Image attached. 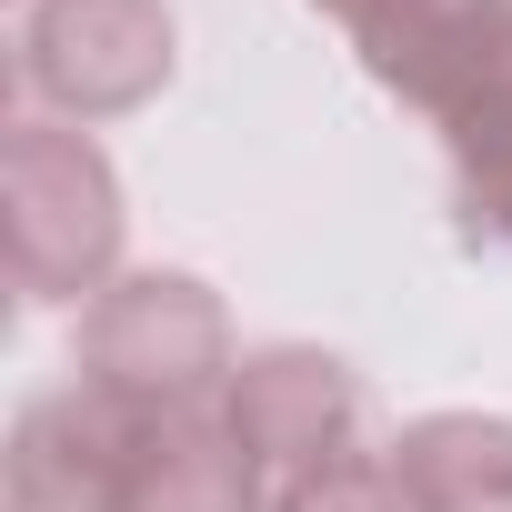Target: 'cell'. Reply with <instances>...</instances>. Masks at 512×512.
<instances>
[{
	"instance_id": "11",
	"label": "cell",
	"mask_w": 512,
	"mask_h": 512,
	"mask_svg": "<svg viewBox=\"0 0 512 512\" xmlns=\"http://www.w3.org/2000/svg\"><path fill=\"white\" fill-rule=\"evenodd\" d=\"M312 11H322V21H332V31H342V41H352V51H362V41H372V31H392V21H402V11H412V0H312Z\"/></svg>"
},
{
	"instance_id": "9",
	"label": "cell",
	"mask_w": 512,
	"mask_h": 512,
	"mask_svg": "<svg viewBox=\"0 0 512 512\" xmlns=\"http://www.w3.org/2000/svg\"><path fill=\"white\" fill-rule=\"evenodd\" d=\"M442 151H452V231L512 262V81H492L462 121H442Z\"/></svg>"
},
{
	"instance_id": "5",
	"label": "cell",
	"mask_w": 512,
	"mask_h": 512,
	"mask_svg": "<svg viewBox=\"0 0 512 512\" xmlns=\"http://www.w3.org/2000/svg\"><path fill=\"white\" fill-rule=\"evenodd\" d=\"M362 71L402 111L462 121L492 81H512V0H412L392 31L362 41Z\"/></svg>"
},
{
	"instance_id": "3",
	"label": "cell",
	"mask_w": 512,
	"mask_h": 512,
	"mask_svg": "<svg viewBox=\"0 0 512 512\" xmlns=\"http://www.w3.org/2000/svg\"><path fill=\"white\" fill-rule=\"evenodd\" d=\"M181 71V21L171 0H31L21 11V91L31 111L101 131L131 121L171 91Z\"/></svg>"
},
{
	"instance_id": "10",
	"label": "cell",
	"mask_w": 512,
	"mask_h": 512,
	"mask_svg": "<svg viewBox=\"0 0 512 512\" xmlns=\"http://www.w3.org/2000/svg\"><path fill=\"white\" fill-rule=\"evenodd\" d=\"M272 512H402V482H392V442H352L332 462H302L272 482Z\"/></svg>"
},
{
	"instance_id": "6",
	"label": "cell",
	"mask_w": 512,
	"mask_h": 512,
	"mask_svg": "<svg viewBox=\"0 0 512 512\" xmlns=\"http://www.w3.org/2000/svg\"><path fill=\"white\" fill-rule=\"evenodd\" d=\"M121 452H131V412H111L101 392L61 382V392H31L11 412V512H111L121 492Z\"/></svg>"
},
{
	"instance_id": "8",
	"label": "cell",
	"mask_w": 512,
	"mask_h": 512,
	"mask_svg": "<svg viewBox=\"0 0 512 512\" xmlns=\"http://www.w3.org/2000/svg\"><path fill=\"white\" fill-rule=\"evenodd\" d=\"M402 512H512V412H412L392 432Z\"/></svg>"
},
{
	"instance_id": "1",
	"label": "cell",
	"mask_w": 512,
	"mask_h": 512,
	"mask_svg": "<svg viewBox=\"0 0 512 512\" xmlns=\"http://www.w3.org/2000/svg\"><path fill=\"white\" fill-rule=\"evenodd\" d=\"M121 171L91 131L21 111L0 131V241H11V292L31 312H91L121 282Z\"/></svg>"
},
{
	"instance_id": "2",
	"label": "cell",
	"mask_w": 512,
	"mask_h": 512,
	"mask_svg": "<svg viewBox=\"0 0 512 512\" xmlns=\"http://www.w3.org/2000/svg\"><path fill=\"white\" fill-rule=\"evenodd\" d=\"M241 372L231 312L201 272H121L91 312H71V382L101 392L131 422H171V412H211Z\"/></svg>"
},
{
	"instance_id": "4",
	"label": "cell",
	"mask_w": 512,
	"mask_h": 512,
	"mask_svg": "<svg viewBox=\"0 0 512 512\" xmlns=\"http://www.w3.org/2000/svg\"><path fill=\"white\" fill-rule=\"evenodd\" d=\"M231 432L262 452V472H302V462H332L352 442H372V392L342 352L322 342H262V352H241L231 392H221Z\"/></svg>"
},
{
	"instance_id": "7",
	"label": "cell",
	"mask_w": 512,
	"mask_h": 512,
	"mask_svg": "<svg viewBox=\"0 0 512 512\" xmlns=\"http://www.w3.org/2000/svg\"><path fill=\"white\" fill-rule=\"evenodd\" d=\"M111 512H272V472L231 432V412H171V422H131L121 452V492Z\"/></svg>"
}]
</instances>
